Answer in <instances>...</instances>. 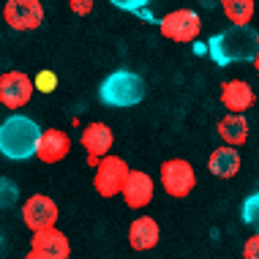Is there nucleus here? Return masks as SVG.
Wrapping results in <instances>:
<instances>
[{
    "mask_svg": "<svg viewBox=\"0 0 259 259\" xmlns=\"http://www.w3.org/2000/svg\"><path fill=\"white\" fill-rule=\"evenodd\" d=\"M3 19L14 30H36L44 22V6L41 0H6Z\"/></svg>",
    "mask_w": 259,
    "mask_h": 259,
    "instance_id": "obj_8",
    "label": "nucleus"
},
{
    "mask_svg": "<svg viewBox=\"0 0 259 259\" xmlns=\"http://www.w3.org/2000/svg\"><path fill=\"white\" fill-rule=\"evenodd\" d=\"M68 9L76 17H88V14H93V0H68Z\"/></svg>",
    "mask_w": 259,
    "mask_h": 259,
    "instance_id": "obj_23",
    "label": "nucleus"
},
{
    "mask_svg": "<svg viewBox=\"0 0 259 259\" xmlns=\"http://www.w3.org/2000/svg\"><path fill=\"white\" fill-rule=\"evenodd\" d=\"M55 88H58V74L55 71H38V76L33 79V90H38V93H52Z\"/></svg>",
    "mask_w": 259,
    "mask_h": 259,
    "instance_id": "obj_21",
    "label": "nucleus"
},
{
    "mask_svg": "<svg viewBox=\"0 0 259 259\" xmlns=\"http://www.w3.org/2000/svg\"><path fill=\"white\" fill-rule=\"evenodd\" d=\"M158 30L164 38L178 41V44H191L202 30V17L194 9H175L164 14L158 22Z\"/></svg>",
    "mask_w": 259,
    "mask_h": 259,
    "instance_id": "obj_4",
    "label": "nucleus"
},
{
    "mask_svg": "<svg viewBox=\"0 0 259 259\" xmlns=\"http://www.w3.org/2000/svg\"><path fill=\"white\" fill-rule=\"evenodd\" d=\"M240 219L254 229V235H259V191H254L251 197L243 199V207H240Z\"/></svg>",
    "mask_w": 259,
    "mask_h": 259,
    "instance_id": "obj_19",
    "label": "nucleus"
},
{
    "mask_svg": "<svg viewBox=\"0 0 259 259\" xmlns=\"http://www.w3.org/2000/svg\"><path fill=\"white\" fill-rule=\"evenodd\" d=\"M71 150V139H68L66 131L60 128H47L41 131L38 137V145H36V158L44 161V164H58L68 156Z\"/></svg>",
    "mask_w": 259,
    "mask_h": 259,
    "instance_id": "obj_13",
    "label": "nucleus"
},
{
    "mask_svg": "<svg viewBox=\"0 0 259 259\" xmlns=\"http://www.w3.org/2000/svg\"><path fill=\"white\" fill-rule=\"evenodd\" d=\"M207 52L219 66H232V63H254L259 55V30L251 25L246 27H227L215 33L207 41Z\"/></svg>",
    "mask_w": 259,
    "mask_h": 259,
    "instance_id": "obj_1",
    "label": "nucleus"
},
{
    "mask_svg": "<svg viewBox=\"0 0 259 259\" xmlns=\"http://www.w3.org/2000/svg\"><path fill=\"white\" fill-rule=\"evenodd\" d=\"M17 199H19L17 183H14V180H9V178H0V207L17 205Z\"/></svg>",
    "mask_w": 259,
    "mask_h": 259,
    "instance_id": "obj_20",
    "label": "nucleus"
},
{
    "mask_svg": "<svg viewBox=\"0 0 259 259\" xmlns=\"http://www.w3.org/2000/svg\"><path fill=\"white\" fill-rule=\"evenodd\" d=\"M99 99L104 107H117V109L137 107L145 99V79L134 71H125V68L123 71H115L101 82Z\"/></svg>",
    "mask_w": 259,
    "mask_h": 259,
    "instance_id": "obj_3",
    "label": "nucleus"
},
{
    "mask_svg": "<svg viewBox=\"0 0 259 259\" xmlns=\"http://www.w3.org/2000/svg\"><path fill=\"white\" fill-rule=\"evenodd\" d=\"M215 131H219V137L224 139V145L237 148V145H243L248 139V120L243 115H227L224 120H219Z\"/></svg>",
    "mask_w": 259,
    "mask_h": 259,
    "instance_id": "obj_17",
    "label": "nucleus"
},
{
    "mask_svg": "<svg viewBox=\"0 0 259 259\" xmlns=\"http://www.w3.org/2000/svg\"><path fill=\"white\" fill-rule=\"evenodd\" d=\"M221 104L229 109V115H243L256 104V93L246 79H229L221 88Z\"/></svg>",
    "mask_w": 259,
    "mask_h": 259,
    "instance_id": "obj_14",
    "label": "nucleus"
},
{
    "mask_svg": "<svg viewBox=\"0 0 259 259\" xmlns=\"http://www.w3.org/2000/svg\"><path fill=\"white\" fill-rule=\"evenodd\" d=\"M93 169H96L93 172V186H96V191H99L104 199L120 194L125 178H128V172H131L128 164H125L120 156H112V153H109V156H104Z\"/></svg>",
    "mask_w": 259,
    "mask_h": 259,
    "instance_id": "obj_6",
    "label": "nucleus"
},
{
    "mask_svg": "<svg viewBox=\"0 0 259 259\" xmlns=\"http://www.w3.org/2000/svg\"><path fill=\"white\" fill-rule=\"evenodd\" d=\"M30 254L36 259H68L71 256V243L58 227L44 229V232H33Z\"/></svg>",
    "mask_w": 259,
    "mask_h": 259,
    "instance_id": "obj_10",
    "label": "nucleus"
},
{
    "mask_svg": "<svg viewBox=\"0 0 259 259\" xmlns=\"http://www.w3.org/2000/svg\"><path fill=\"white\" fill-rule=\"evenodd\" d=\"M41 128L25 115H11L0 123V153L11 161H25L36 156Z\"/></svg>",
    "mask_w": 259,
    "mask_h": 259,
    "instance_id": "obj_2",
    "label": "nucleus"
},
{
    "mask_svg": "<svg viewBox=\"0 0 259 259\" xmlns=\"http://www.w3.org/2000/svg\"><path fill=\"white\" fill-rule=\"evenodd\" d=\"M207 169L213 172L215 178H224V180L235 178V175L240 172V153L235 148H229V145H221V148H215L210 153Z\"/></svg>",
    "mask_w": 259,
    "mask_h": 259,
    "instance_id": "obj_16",
    "label": "nucleus"
},
{
    "mask_svg": "<svg viewBox=\"0 0 259 259\" xmlns=\"http://www.w3.org/2000/svg\"><path fill=\"white\" fill-rule=\"evenodd\" d=\"M33 99V79L22 71L0 74V104L6 109H22Z\"/></svg>",
    "mask_w": 259,
    "mask_h": 259,
    "instance_id": "obj_9",
    "label": "nucleus"
},
{
    "mask_svg": "<svg viewBox=\"0 0 259 259\" xmlns=\"http://www.w3.org/2000/svg\"><path fill=\"white\" fill-rule=\"evenodd\" d=\"M60 219V210L47 194H33L22 205V221L30 232H44V229H55Z\"/></svg>",
    "mask_w": 259,
    "mask_h": 259,
    "instance_id": "obj_7",
    "label": "nucleus"
},
{
    "mask_svg": "<svg viewBox=\"0 0 259 259\" xmlns=\"http://www.w3.org/2000/svg\"><path fill=\"white\" fill-rule=\"evenodd\" d=\"M115 9H120V11H142L145 6H148V0H109Z\"/></svg>",
    "mask_w": 259,
    "mask_h": 259,
    "instance_id": "obj_22",
    "label": "nucleus"
},
{
    "mask_svg": "<svg viewBox=\"0 0 259 259\" xmlns=\"http://www.w3.org/2000/svg\"><path fill=\"white\" fill-rule=\"evenodd\" d=\"M79 142H82V148H85L88 164L96 166L104 156H109L115 137H112V128H109L107 123H90V125H85V128H82Z\"/></svg>",
    "mask_w": 259,
    "mask_h": 259,
    "instance_id": "obj_11",
    "label": "nucleus"
},
{
    "mask_svg": "<svg viewBox=\"0 0 259 259\" xmlns=\"http://www.w3.org/2000/svg\"><path fill=\"white\" fill-rule=\"evenodd\" d=\"M219 3H221L224 14H227V19H229L235 27L251 25L254 11H256V3H254V0H219Z\"/></svg>",
    "mask_w": 259,
    "mask_h": 259,
    "instance_id": "obj_18",
    "label": "nucleus"
},
{
    "mask_svg": "<svg viewBox=\"0 0 259 259\" xmlns=\"http://www.w3.org/2000/svg\"><path fill=\"white\" fill-rule=\"evenodd\" d=\"M158 178H161V188L175 199L188 197L194 191V186H197V172H194V166L186 158H166L161 164Z\"/></svg>",
    "mask_w": 259,
    "mask_h": 259,
    "instance_id": "obj_5",
    "label": "nucleus"
},
{
    "mask_svg": "<svg viewBox=\"0 0 259 259\" xmlns=\"http://www.w3.org/2000/svg\"><path fill=\"white\" fill-rule=\"evenodd\" d=\"M161 229L150 215H139L128 224V246L134 251H150L158 246Z\"/></svg>",
    "mask_w": 259,
    "mask_h": 259,
    "instance_id": "obj_15",
    "label": "nucleus"
},
{
    "mask_svg": "<svg viewBox=\"0 0 259 259\" xmlns=\"http://www.w3.org/2000/svg\"><path fill=\"white\" fill-rule=\"evenodd\" d=\"M153 191H156V186H153L150 175L139 172V169H131L128 178H125V183H123L120 197H123V202L131 210H142V207H148L153 202Z\"/></svg>",
    "mask_w": 259,
    "mask_h": 259,
    "instance_id": "obj_12",
    "label": "nucleus"
},
{
    "mask_svg": "<svg viewBox=\"0 0 259 259\" xmlns=\"http://www.w3.org/2000/svg\"><path fill=\"white\" fill-rule=\"evenodd\" d=\"M243 259H259V235H251L243 246Z\"/></svg>",
    "mask_w": 259,
    "mask_h": 259,
    "instance_id": "obj_24",
    "label": "nucleus"
},
{
    "mask_svg": "<svg viewBox=\"0 0 259 259\" xmlns=\"http://www.w3.org/2000/svg\"><path fill=\"white\" fill-rule=\"evenodd\" d=\"M254 68H256V74H259V55L254 58Z\"/></svg>",
    "mask_w": 259,
    "mask_h": 259,
    "instance_id": "obj_25",
    "label": "nucleus"
}]
</instances>
